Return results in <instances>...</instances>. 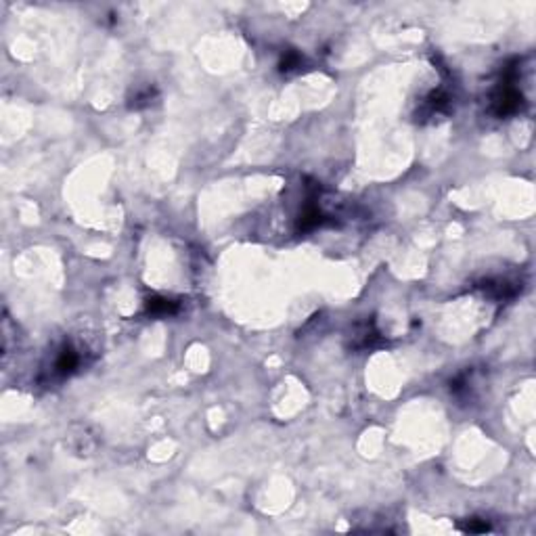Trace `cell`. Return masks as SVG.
Returning a JSON list of instances; mask_svg holds the SVG:
<instances>
[{
  "instance_id": "8",
  "label": "cell",
  "mask_w": 536,
  "mask_h": 536,
  "mask_svg": "<svg viewBox=\"0 0 536 536\" xmlns=\"http://www.w3.org/2000/svg\"><path fill=\"white\" fill-rule=\"evenodd\" d=\"M302 61H304V57L300 55L298 50H285V52H283V57H281L279 68H281V72L289 74V72L300 70V68H302Z\"/></svg>"
},
{
  "instance_id": "5",
  "label": "cell",
  "mask_w": 536,
  "mask_h": 536,
  "mask_svg": "<svg viewBox=\"0 0 536 536\" xmlns=\"http://www.w3.org/2000/svg\"><path fill=\"white\" fill-rule=\"evenodd\" d=\"M181 310V304L176 300L164 298V296H153L145 302V312L149 316H170Z\"/></svg>"
},
{
  "instance_id": "1",
  "label": "cell",
  "mask_w": 536,
  "mask_h": 536,
  "mask_svg": "<svg viewBox=\"0 0 536 536\" xmlns=\"http://www.w3.org/2000/svg\"><path fill=\"white\" fill-rule=\"evenodd\" d=\"M515 76H517L515 68H507L503 82L493 92L491 105H493L495 116H499V118H507V116L517 114L524 105V96H522L519 88L515 86Z\"/></svg>"
},
{
  "instance_id": "7",
  "label": "cell",
  "mask_w": 536,
  "mask_h": 536,
  "mask_svg": "<svg viewBox=\"0 0 536 536\" xmlns=\"http://www.w3.org/2000/svg\"><path fill=\"white\" fill-rule=\"evenodd\" d=\"M482 289H484L488 296H493L495 300H509V298H513L517 293V285L509 283L507 279L486 281L484 285H482Z\"/></svg>"
},
{
  "instance_id": "9",
  "label": "cell",
  "mask_w": 536,
  "mask_h": 536,
  "mask_svg": "<svg viewBox=\"0 0 536 536\" xmlns=\"http://www.w3.org/2000/svg\"><path fill=\"white\" fill-rule=\"evenodd\" d=\"M155 96H157V90L151 88V86H147L145 90H141V92L134 94V99L130 101V107H132V110H141V107H149V105L153 103Z\"/></svg>"
},
{
  "instance_id": "3",
  "label": "cell",
  "mask_w": 536,
  "mask_h": 536,
  "mask_svg": "<svg viewBox=\"0 0 536 536\" xmlns=\"http://www.w3.org/2000/svg\"><path fill=\"white\" fill-rule=\"evenodd\" d=\"M451 112V94L446 90H434L427 94V99L423 101L421 110L417 116L421 118H436V116H444Z\"/></svg>"
},
{
  "instance_id": "4",
  "label": "cell",
  "mask_w": 536,
  "mask_h": 536,
  "mask_svg": "<svg viewBox=\"0 0 536 536\" xmlns=\"http://www.w3.org/2000/svg\"><path fill=\"white\" fill-rule=\"evenodd\" d=\"M327 223V216L323 212H320V207L316 205V203H308L306 207H304V212L300 214V218H298V231L300 233H308V231H314V229H318V227H323Z\"/></svg>"
},
{
  "instance_id": "10",
  "label": "cell",
  "mask_w": 536,
  "mask_h": 536,
  "mask_svg": "<svg viewBox=\"0 0 536 536\" xmlns=\"http://www.w3.org/2000/svg\"><path fill=\"white\" fill-rule=\"evenodd\" d=\"M463 530H465V532H488V530H491V524H488L486 519L471 517V519L465 522Z\"/></svg>"
},
{
  "instance_id": "6",
  "label": "cell",
  "mask_w": 536,
  "mask_h": 536,
  "mask_svg": "<svg viewBox=\"0 0 536 536\" xmlns=\"http://www.w3.org/2000/svg\"><path fill=\"white\" fill-rule=\"evenodd\" d=\"M378 342H380V333H378V329H375L373 320H367V323L356 325L354 336H352V346H354L356 350L373 348Z\"/></svg>"
},
{
  "instance_id": "2",
  "label": "cell",
  "mask_w": 536,
  "mask_h": 536,
  "mask_svg": "<svg viewBox=\"0 0 536 536\" xmlns=\"http://www.w3.org/2000/svg\"><path fill=\"white\" fill-rule=\"evenodd\" d=\"M82 364V356H80V352L74 348V346H70V344H65V346H61L59 348V352L55 354V360H52V375L55 378H70L72 373H76L78 371V367Z\"/></svg>"
}]
</instances>
